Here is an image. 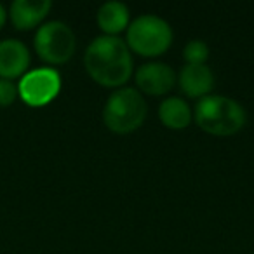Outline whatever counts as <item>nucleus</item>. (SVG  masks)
Returning a JSON list of instances; mask_svg holds the SVG:
<instances>
[{"label":"nucleus","mask_w":254,"mask_h":254,"mask_svg":"<svg viewBox=\"0 0 254 254\" xmlns=\"http://www.w3.org/2000/svg\"><path fill=\"white\" fill-rule=\"evenodd\" d=\"M84 64L92 80L105 87H120L132 73L131 51L113 35L96 37L85 49Z\"/></svg>","instance_id":"obj_1"},{"label":"nucleus","mask_w":254,"mask_h":254,"mask_svg":"<svg viewBox=\"0 0 254 254\" xmlns=\"http://www.w3.org/2000/svg\"><path fill=\"white\" fill-rule=\"evenodd\" d=\"M195 120L209 134L232 136L246 126V110L232 98L209 94L195 106Z\"/></svg>","instance_id":"obj_2"},{"label":"nucleus","mask_w":254,"mask_h":254,"mask_svg":"<svg viewBox=\"0 0 254 254\" xmlns=\"http://www.w3.org/2000/svg\"><path fill=\"white\" fill-rule=\"evenodd\" d=\"M146 101L139 91L132 87L117 89L106 99L103 108V122L110 131L127 134L136 131L146 119Z\"/></svg>","instance_id":"obj_3"},{"label":"nucleus","mask_w":254,"mask_h":254,"mask_svg":"<svg viewBox=\"0 0 254 254\" xmlns=\"http://www.w3.org/2000/svg\"><path fill=\"white\" fill-rule=\"evenodd\" d=\"M173 42V28L155 14H143L127 26V47L141 56H159Z\"/></svg>","instance_id":"obj_4"},{"label":"nucleus","mask_w":254,"mask_h":254,"mask_svg":"<svg viewBox=\"0 0 254 254\" xmlns=\"http://www.w3.org/2000/svg\"><path fill=\"white\" fill-rule=\"evenodd\" d=\"M35 51L44 61L51 64H63L73 56L77 40L75 33L66 23H44L35 33Z\"/></svg>","instance_id":"obj_5"},{"label":"nucleus","mask_w":254,"mask_h":254,"mask_svg":"<svg viewBox=\"0 0 254 254\" xmlns=\"http://www.w3.org/2000/svg\"><path fill=\"white\" fill-rule=\"evenodd\" d=\"M61 75L54 68H35L26 71L18 85V96L28 106H46L60 94Z\"/></svg>","instance_id":"obj_6"},{"label":"nucleus","mask_w":254,"mask_h":254,"mask_svg":"<svg viewBox=\"0 0 254 254\" xmlns=\"http://www.w3.org/2000/svg\"><path fill=\"white\" fill-rule=\"evenodd\" d=\"M176 75L173 68L160 61L141 64L136 71V84L145 94L150 96H162L169 92L174 85Z\"/></svg>","instance_id":"obj_7"},{"label":"nucleus","mask_w":254,"mask_h":254,"mask_svg":"<svg viewBox=\"0 0 254 254\" xmlns=\"http://www.w3.org/2000/svg\"><path fill=\"white\" fill-rule=\"evenodd\" d=\"M30 66L28 47L16 39H5L0 42V77L14 80L23 77Z\"/></svg>","instance_id":"obj_8"},{"label":"nucleus","mask_w":254,"mask_h":254,"mask_svg":"<svg viewBox=\"0 0 254 254\" xmlns=\"http://www.w3.org/2000/svg\"><path fill=\"white\" fill-rule=\"evenodd\" d=\"M180 87L190 98H205L214 87V75L207 64H187L180 71Z\"/></svg>","instance_id":"obj_9"},{"label":"nucleus","mask_w":254,"mask_h":254,"mask_svg":"<svg viewBox=\"0 0 254 254\" xmlns=\"http://www.w3.org/2000/svg\"><path fill=\"white\" fill-rule=\"evenodd\" d=\"M51 7V0H16L9 14L18 30H32L49 14Z\"/></svg>","instance_id":"obj_10"},{"label":"nucleus","mask_w":254,"mask_h":254,"mask_svg":"<svg viewBox=\"0 0 254 254\" xmlns=\"http://www.w3.org/2000/svg\"><path fill=\"white\" fill-rule=\"evenodd\" d=\"M98 25L106 35L117 37L122 30L129 26V9L122 2H106L98 9Z\"/></svg>","instance_id":"obj_11"},{"label":"nucleus","mask_w":254,"mask_h":254,"mask_svg":"<svg viewBox=\"0 0 254 254\" xmlns=\"http://www.w3.org/2000/svg\"><path fill=\"white\" fill-rule=\"evenodd\" d=\"M159 117L169 129H185L191 122V110L181 98H166L159 106Z\"/></svg>","instance_id":"obj_12"},{"label":"nucleus","mask_w":254,"mask_h":254,"mask_svg":"<svg viewBox=\"0 0 254 254\" xmlns=\"http://www.w3.org/2000/svg\"><path fill=\"white\" fill-rule=\"evenodd\" d=\"M183 56L188 64H205V60L209 58V47L204 40H191L185 46Z\"/></svg>","instance_id":"obj_13"},{"label":"nucleus","mask_w":254,"mask_h":254,"mask_svg":"<svg viewBox=\"0 0 254 254\" xmlns=\"http://www.w3.org/2000/svg\"><path fill=\"white\" fill-rule=\"evenodd\" d=\"M18 98V87L12 80L0 78V106H11Z\"/></svg>","instance_id":"obj_14"},{"label":"nucleus","mask_w":254,"mask_h":254,"mask_svg":"<svg viewBox=\"0 0 254 254\" xmlns=\"http://www.w3.org/2000/svg\"><path fill=\"white\" fill-rule=\"evenodd\" d=\"M5 18H7V14H5V9H4V5L0 4V30H2V26L5 25Z\"/></svg>","instance_id":"obj_15"}]
</instances>
